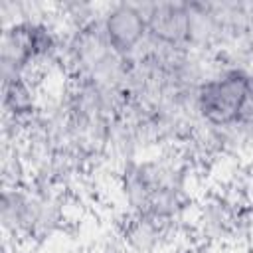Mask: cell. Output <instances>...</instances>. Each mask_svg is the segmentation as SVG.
<instances>
[{"mask_svg": "<svg viewBox=\"0 0 253 253\" xmlns=\"http://www.w3.org/2000/svg\"><path fill=\"white\" fill-rule=\"evenodd\" d=\"M251 95L253 73L243 67H227L202 81L196 91V107L210 126H231Z\"/></svg>", "mask_w": 253, "mask_h": 253, "instance_id": "1", "label": "cell"}, {"mask_svg": "<svg viewBox=\"0 0 253 253\" xmlns=\"http://www.w3.org/2000/svg\"><path fill=\"white\" fill-rule=\"evenodd\" d=\"M101 24L113 49L126 61L134 55L136 47L148 34L146 22L132 2L111 4L107 12L101 16Z\"/></svg>", "mask_w": 253, "mask_h": 253, "instance_id": "2", "label": "cell"}]
</instances>
